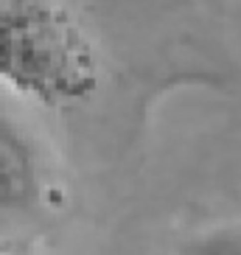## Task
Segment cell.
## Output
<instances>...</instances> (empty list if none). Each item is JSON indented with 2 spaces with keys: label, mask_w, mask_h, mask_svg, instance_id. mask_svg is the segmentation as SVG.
I'll list each match as a JSON object with an SVG mask.
<instances>
[{
  "label": "cell",
  "mask_w": 241,
  "mask_h": 255,
  "mask_svg": "<svg viewBox=\"0 0 241 255\" xmlns=\"http://www.w3.org/2000/svg\"><path fill=\"white\" fill-rule=\"evenodd\" d=\"M182 255H241V219L199 230L185 241Z\"/></svg>",
  "instance_id": "obj_3"
},
{
  "label": "cell",
  "mask_w": 241,
  "mask_h": 255,
  "mask_svg": "<svg viewBox=\"0 0 241 255\" xmlns=\"http://www.w3.org/2000/svg\"><path fill=\"white\" fill-rule=\"evenodd\" d=\"M42 196V168L34 143L0 113V213H25Z\"/></svg>",
  "instance_id": "obj_2"
},
{
  "label": "cell",
  "mask_w": 241,
  "mask_h": 255,
  "mask_svg": "<svg viewBox=\"0 0 241 255\" xmlns=\"http://www.w3.org/2000/svg\"><path fill=\"white\" fill-rule=\"evenodd\" d=\"M0 255H3V244H0Z\"/></svg>",
  "instance_id": "obj_4"
},
{
  "label": "cell",
  "mask_w": 241,
  "mask_h": 255,
  "mask_svg": "<svg viewBox=\"0 0 241 255\" xmlns=\"http://www.w3.org/2000/svg\"><path fill=\"white\" fill-rule=\"evenodd\" d=\"M93 37L59 0H0V87L39 110L68 113L101 90Z\"/></svg>",
  "instance_id": "obj_1"
}]
</instances>
